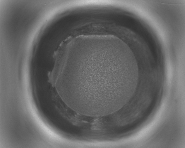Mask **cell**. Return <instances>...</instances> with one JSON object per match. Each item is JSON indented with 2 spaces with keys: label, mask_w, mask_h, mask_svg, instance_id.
Listing matches in <instances>:
<instances>
[{
  "label": "cell",
  "mask_w": 185,
  "mask_h": 148,
  "mask_svg": "<svg viewBox=\"0 0 185 148\" xmlns=\"http://www.w3.org/2000/svg\"><path fill=\"white\" fill-rule=\"evenodd\" d=\"M57 91L71 109L82 115L103 116L130 99L139 78L135 56L115 36H92L72 45L54 66Z\"/></svg>",
  "instance_id": "1"
}]
</instances>
